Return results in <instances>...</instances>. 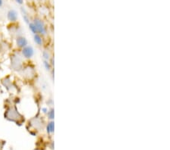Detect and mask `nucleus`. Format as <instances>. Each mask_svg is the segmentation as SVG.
<instances>
[{
    "label": "nucleus",
    "instance_id": "f257e3e1",
    "mask_svg": "<svg viewBox=\"0 0 170 150\" xmlns=\"http://www.w3.org/2000/svg\"><path fill=\"white\" fill-rule=\"evenodd\" d=\"M33 24L36 26V29H37L38 33L45 36L47 33V30H46V27L45 25L44 22L39 18H35L34 21H33Z\"/></svg>",
    "mask_w": 170,
    "mask_h": 150
},
{
    "label": "nucleus",
    "instance_id": "f03ea898",
    "mask_svg": "<svg viewBox=\"0 0 170 150\" xmlns=\"http://www.w3.org/2000/svg\"><path fill=\"white\" fill-rule=\"evenodd\" d=\"M11 67L14 70H21V65H22V61H21V56H13L12 59H11Z\"/></svg>",
    "mask_w": 170,
    "mask_h": 150
},
{
    "label": "nucleus",
    "instance_id": "7ed1b4c3",
    "mask_svg": "<svg viewBox=\"0 0 170 150\" xmlns=\"http://www.w3.org/2000/svg\"><path fill=\"white\" fill-rule=\"evenodd\" d=\"M22 55L24 58H32L34 55V50H33L32 46H26L22 49Z\"/></svg>",
    "mask_w": 170,
    "mask_h": 150
},
{
    "label": "nucleus",
    "instance_id": "20e7f679",
    "mask_svg": "<svg viewBox=\"0 0 170 150\" xmlns=\"http://www.w3.org/2000/svg\"><path fill=\"white\" fill-rule=\"evenodd\" d=\"M16 44L18 47L21 48V49H23V48H24L25 46H27L28 41H27V40L24 37V36H18V37H17Z\"/></svg>",
    "mask_w": 170,
    "mask_h": 150
},
{
    "label": "nucleus",
    "instance_id": "39448f33",
    "mask_svg": "<svg viewBox=\"0 0 170 150\" xmlns=\"http://www.w3.org/2000/svg\"><path fill=\"white\" fill-rule=\"evenodd\" d=\"M7 18L8 21H11V22H15L18 18V13H17V11L14 9L9 10L7 13Z\"/></svg>",
    "mask_w": 170,
    "mask_h": 150
},
{
    "label": "nucleus",
    "instance_id": "423d86ee",
    "mask_svg": "<svg viewBox=\"0 0 170 150\" xmlns=\"http://www.w3.org/2000/svg\"><path fill=\"white\" fill-rule=\"evenodd\" d=\"M19 116L20 115L18 114V111L15 109H13V108H10L7 111V115H6L7 118H9L11 121H14V118H19Z\"/></svg>",
    "mask_w": 170,
    "mask_h": 150
},
{
    "label": "nucleus",
    "instance_id": "0eeeda50",
    "mask_svg": "<svg viewBox=\"0 0 170 150\" xmlns=\"http://www.w3.org/2000/svg\"><path fill=\"white\" fill-rule=\"evenodd\" d=\"M33 40H34V42L38 45V46H41V45L42 44V39L40 34H39V33L34 34Z\"/></svg>",
    "mask_w": 170,
    "mask_h": 150
},
{
    "label": "nucleus",
    "instance_id": "6e6552de",
    "mask_svg": "<svg viewBox=\"0 0 170 150\" xmlns=\"http://www.w3.org/2000/svg\"><path fill=\"white\" fill-rule=\"evenodd\" d=\"M29 28H30V30L31 31V32H32L33 34H36V33H38L37 29H36V26H35V24H33V22L30 23V24H29Z\"/></svg>",
    "mask_w": 170,
    "mask_h": 150
},
{
    "label": "nucleus",
    "instance_id": "1a4fd4ad",
    "mask_svg": "<svg viewBox=\"0 0 170 150\" xmlns=\"http://www.w3.org/2000/svg\"><path fill=\"white\" fill-rule=\"evenodd\" d=\"M47 132L48 133H52L54 132V122H50L49 123L47 126Z\"/></svg>",
    "mask_w": 170,
    "mask_h": 150
},
{
    "label": "nucleus",
    "instance_id": "9d476101",
    "mask_svg": "<svg viewBox=\"0 0 170 150\" xmlns=\"http://www.w3.org/2000/svg\"><path fill=\"white\" fill-rule=\"evenodd\" d=\"M42 57L44 58V59L46 60V61H48V60L50 59V55H49V53L48 52V51H46V50L43 51Z\"/></svg>",
    "mask_w": 170,
    "mask_h": 150
},
{
    "label": "nucleus",
    "instance_id": "9b49d317",
    "mask_svg": "<svg viewBox=\"0 0 170 150\" xmlns=\"http://www.w3.org/2000/svg\"><path fill=\"white\" fill-rule=\"evenodd\" d=\"M47 114L48 116H49V118H50V119H53V118H54V109L51 108L49 111H48Z\"/></svg>",
    "mask_w": 170,
    "mask_h": 150
},
{
    "label": "nucleus",
    "instance_id": "f8f14e48",
    "mask_svg": "<svg viewBox=\"0 0 170 150\" xmlns=\"http://www.w3.org/2000/svg\"><path fill=\"white\" fill-rule=\"evenodd\" d=\"M44 66L47 71H50V70H51V65H50L49 61H46V60H44Z\"/></svg>",
    "mask_w": 170,
    "mask_h": 150
},
{
    "label": "nucleus",
    "instance_id": "ddd939ff",
    "mask_svg": "<svg viewBox=\"0 0 170 150\" xmlns=\"http://www.w3.org/2000/svg\"><path fill=\"white\" fill-rule=\"evenodd\" d=\"M15 2L20 5H22L24 3V0H15Z\"/></svg>",
    "mask_w": 170,
    "mask_h": 150
},
{
    "label": "nucleus",
    "instance_id": "4468645a",
    "mask_svg": "<svg viewBox=\"0 0 170 150\" xmlns=\"http://www.w3.org/2000/svg\"><path fill=\"white\" fill-rule=\"evenodd\" d=\"M42 111H43V113H47L48 112V109L46 108H42Z\"/></svg>",
    "mask_w": 170,
    "mask_h": 150
},
{
    "label": "nucleus",
    "instance_id": "2eb2a0df",
    "mask_svg": "<svg viewBox=\"0 0 170 150\" xmlns=\"http://www.w3.org/2000/svg\"><path fill=\"white\" fill-rule=\"evenodd\" d=\"M3 6V0H0V8Z\"/></svg>",
    "mask_w": 170,
    "mask_h": 150
}]
</instances>
